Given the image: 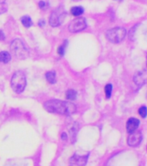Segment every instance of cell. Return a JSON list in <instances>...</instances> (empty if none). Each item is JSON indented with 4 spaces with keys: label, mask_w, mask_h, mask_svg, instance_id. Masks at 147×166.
Returning <instances> with one entry per match:
<instances>
[{
    "label": "cell",
    "mask_w": 147,
    "mask_h": 166,
    "mask_svg": "<svg viewBox=\"0 0 147 166\" xmlns=\"http://www.w3.org/2000/svg\"><path fill=\"white\" fill-rule=\"evenodd\" d=\"M71 13L75 16H79L84 13V8L81 6H75L71 9Z\"/></svg>",
    "instance_id": "12"
},
{
    "label": "cell",
    "mask_w": 147,
    "mask_h": 166,
    "mask_svg": "<svg viewBox=\"0 0 147 166\" xmlns=\"http://www.w3.org/2000/svg\"><path fill=\"white\" fill-rule=\"evenodd\" d=\"M46 77H47V80L49 83H51V84L55 83V81H56V75H55V73L53 71L47 72V74H46Z\"/></svg>",
    "instance_id": "14"
},
{
    "label": "cell",
    "mask_w": 147,
    "mask_h": 166,
    "mask_svg": "<svg viewBox=\"0 0 147 166\" xmlns=\"http://www.w3.org/2000/svg\"><path fill=\"white\" fill-rule=\"evenodd\" d=\"M39 6H40V8H41L42 10H47V7H48V5H47L45 1H41V2L39 3Z\"/></svg>",
    "instance_id": "19"
},
{
    "label": "cell",
    "mask_w": 147,
    "mask_h": 166,
    "mask_svg": "<svg viewBox=\"0 0 147 166\" xmlns=\"http://www.w3.org/2000/svg\"><path fill=\"white\" fill-rule=\"evenodd\" d=\"M147 74L145 70H142L140 72H138L133 77V80L135 81L137 85H143L146 81Z\"/></svg>",
    "instance_id": "10"
},
{
    "label": "cell",
    "mask_w": 147,
    "mask_h": 166,
    "mask_svg": "<svg viewBox=\"0 0 147 166\" xmlns=\"http://www.w3.org/2000/svg\"><path fill=\"white\" fill-rule=\"evenodd\" d=\"M11 55L6 52V51H3V52H0V62H4V63H8L10 61H11Z\"/></svg>",
    "instance_id": "11"
},
{
    "label": "cell",
    "mask_w": 147,
    "mask_h": 166,
    "mask_svg": "<svg viewBox=\"0 0 147 166\" xmlns=\"http://www.w3.org/2000/svg\"><path fill=\"white\" fill-rule=\"evenodd\" d=\"M87 26L86 20L84 17H77L69 23L68 29L71 32H79L84 30Z\"/></svg>",
    "instance_id": "6"
},
{
    "label": "cell",
    "mask_w": 147,
    "mask_h": 166,
    "mask_svg": "<svg viewBox=\"0 0 147 166\" xmlns=\"http://www.w3.org/2000/svg\"><path fill=\"white\" fill-rule=\"evenodd\" d=\"M3 38H4V34L0 31V39H3Z\"/></svg>",
    "instance_id": "22"
},
{
    "label": "cell",
    "mask_w": 147,
    "mask_h": 166,
    "mask_svg": "<svg viewBox=\"0 0 147 166\" xmlns=\"http://www.w3.org/2000/svg\"><path fill=\"white\" fill-rule=\"evenodd\" d=\"M112 89H113V87H112V85H111V84H108V85L105 87V94L106 97H107V99H109V98H110Z\"/></svg>",
    "instance_id": "17"
},
{
    "label": "cell",
    "mask_w": 147,
    "mask_h": 166,
    "mask_svg": "<svg viewBox=\"0 0 147 166\" xmlns=\"http://www.w3.org/2000/svg\"><path fill=\"white\" fill-rule=\"evenodd\" d=\"M7 4L6 0H0V15L7 11Z\"/></svg>",
    "instance_id": "16"
},
{
    "label": "cell",
    "mask_w": 147,
    "mask_h": 166,
    "mask_svg": "<svg viewBox=\"0 0 147 166\" xmlns=\"http://www.w3.org/2000/svg\"><path fill=\"white\" fill-rule=\"evenodd\" d=\"M26 77L22 72L17 71L13 75L11 78V87L16 93H22L26 87Z\"/></svg>",
    "instance_id": "2"
},
{
    "label": "cell",
    "mask_w": 147,
    "mask_h": 166,
    "mask_svg": "<svg viewBox=\"0 0 147 166\" xmlns=\"http://www.w3.org/2000/svg\"><path fill=\"white\" fill-rule=\"evenodd\" d=\"M22 23L23 26H25L26 28H29L30 26H32L33 24V22H32V19L28 16H22L21 18Z\"/></svg>",
    "instance_id": "13"
},
{
    "label": "cell",
    "mask_w": 147,
    "mask_h": 166,
    "mask_svg": "<svg viewBox=\"0 0 147 166\" xmlns=\"http://www.w3.org/2000/svg\"><path fill=\"white\" fill-rule=\"evenodd\" d=\"M61 138H62V140H66V139H67V135H66V133H65V132H63L62 135H61Z\"/></svg>",
    "instance_id": "21"
},
{
    "label": "cell",
    "mask_w": 147,
    "mask_h": 166,
    "mask_svg": "<svg viewBox=\"0 0 147 166\" xmlns=\"http://www.w3.org/2000/svg\"><path fill=\"white\" fill-rule=\"evenodd\" d=\"M126 35V30L121 27H116L112 30H108L106 33V37L108 40L114 43H118L121 42Z\"/></svg>",
    "instance_id": "3"
},
{
    "label": "cell",
    "mask_w": 147,
    "mask_h": 166,
    "mask_svg": "<svg viewBox=\"0 0 147 166\" xmlns=\"http://www.w3.org/2000/svg\"><path fill=\"white\" fill-rule=\"evenodd\" d=\"M87 160H88V155H74L70 160V166H85Z\"/></svg>",
    "instance_id": "8"
},
{
    "label": "cell",
    "mask_w": 147,
    "mask_h": 166,
    "mask_svg": "<svg viewBox=\"0 0 147 166\" xmlns=\"http://www.w3.org/2000/svg\"><path fill=\"white\" fill-rule=\"evenodd\" d=\"M139 115H141L142 118H145L146 117V107H140L139 110Z\"/></svg>",
    "instance_id": "18"
},
{
    "label": "cell",
    "mask_w": 147,
    "mask_h": 166,
    "mask_svg": "<svg viewBox=\"0 0 147 166\" xmlns=\"http://www.w3.org/2000/svg\"><path fill=\"white\" fill-rule=\"evenodd\" d=\"M139 125V120L135 118H131L128 119V121L126 122V131L131 133L133 132L134 131H136L137 128Z\"/></svg>",
    "instance_id": "9"
},
{
    "label": "cell",
    "mask_w": 147,
    "mask_h": 166,
    "mask_svg": "<svg viewBox=\"0 0 147 166\" xmlns=\"http://www.w3.org/2000/svg\"><path fill=\"white\" fill-rule=\"evenodd\" d=\"M65 16V11H64L62 8L56 9L51 14L50 18H49L50 25H52L53 27H57L58 25H60V23H62Z\"/></svg>",
    "instance_id": "5"
},
{
    "label": "cell",
    "mask_w": 147,
    "mask_h": 166,
    "mask_svg": "<svg viewBox=\"0 0 147 166\" xmlns=\"http://www.w3.org/2000/svg\"><path fill=\"white\" fill-rule=\"evenodd\" d=\"M58 53L60 55H63L64 53H65V46H64V45L60 46V47L58 48Z\"/></svg>",
    "instance_id": "20"
},
{
    "label": "cell",
    "mask_w": 147,
    "mask_h": 166,
    "mask_svg": "<svg viewBox=\"0 0 147 166\" xmlns=\"http://www.w3.org/2000/svg\"><path fill=\"white\" fill-rule=\"evenodd\" d=\"M76 96H77V92L73 90V89H69L68 91L66 92V98L68 100H75L76 99Z\"/></svg>",
    "instance_id": "15"
},
{
    "label": "cell",
    "mask_w": 147,
    "mask_h": 166,
    "mask_svg": "<svg viewBox=\"0 0 147 166\" xmlns=\"http://www.w3.org/2000/svg\"><path fill=\"white\" fill-rule=\"evenodd\" d=\"M44 108L48 113H57L61 115H70L76 112V106L67 101L59 100H51L44 103Z\"/></svg>",
    "instance_id": "1"
},
{
    "label": "cell",
    "mask_w": 147,
    "mask_h": 166,
    "mask_svg": "<svg viewBox=\"0 0 147 166\" xmlns=\"http://www.w3.org/2000/svg\"><path fill=\"white\" fill-rule=\"evenodd\" d=\"M74 1H78V0H74Z\"/></svg>",
    "instance_id": "23"
},
{
    "label": "cell",
    "mask_w": 147,
    "mask_h": 166,
    "mask_svg": "<svg viewBox=\"0 0 147 166\" xmlns=\"http://www.w3.org/2000/svg\"><path fill=\"white\" fill-rule=\"evenodd\" d=\"M142 140V134L139 132H136L134 131L133 132H131L130 135L128 136V140H127V143L130 146H138L140 144Z\"/></svg>",
    "instance_id": "7"
},
{
    "label": "cell",
    "mask_w": 147,
    "mask_h": 166,
    "mask_svg": "<svg viewBox=\"0 0 147 166\" xmlns=\"http://www.w3.org/2000/svg\"><path fill=\"white\" fill-rule=\"evenodd\" d=\"M11 52L15 55V56L19 59H24L28 55V48L24 46V44L22 43L21 40L16 39L11 44Z\"/></svg>",
    "instance_id": "4"
}]
</instances>
